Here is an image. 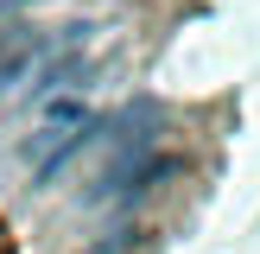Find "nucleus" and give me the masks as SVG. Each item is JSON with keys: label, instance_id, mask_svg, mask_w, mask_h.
<instances>
[{"label": "nucleus", "instance_id": "1", "mask_svg": "<svg viewBox=\"0 0 260 254\" xmlns=\"http://www.w3.org/2000/svg\"><path fill=\"white\" fill-rule=\"evenodd\" d=\"M89 140H95V114H89V102L76 96H51L38 102V121L32 134L19 140V165L32 172V184H45V178H57V165L70 159V152H83Z\"/></svg>", "mask_w": 260, "mask_h": 254}, {"label": "nucleus", "instance_id": "2", "mask_svg": "<svg viewBox=\"0 0 260 254\" xmlns=\"http://www.w3.org/2000/svg\"><path fill=\"white\" fill-rule=\"evenodd\" d=\"M51 45H57V32H38V25H13V32H0V96H13V89L45 64Z\"/></svg>", "mask_w": 260, "mask_h": 254}, {"label": "nucleus", "instance_id": "3", "mask_svg": "<svg viewBox=\"0 0 260 254\" xmlns=\"http://www.w3.org/2000/svg\"><path fill=\"white\" fill-rule=\"evenodd\" d=\"M0 7H7V13H13V7H38V0H0Z\"/></svg>", "mask_w": 260, "mask_h": 254}]
</instances>
